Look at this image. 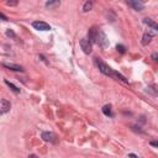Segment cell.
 <instances>
[{"label": "cell", "instance_id": "cell-16", "mask_svg": "<svg viewBox=\"0 0 158 158\" xmlns=\"http://www.w3.org/2000/svg\"><path fill=\"white\" fill-rule=\"evenodd\" d=\"M116 49H117L120 53H122V54L126 52V48H125V46H122V44H117V46H116Z\"/></svg>", "mask_w": 158, "mask_h": 158}, {"label": "cell", "instance_id": "cell-10", "mask_svg": "<svg viewBox=\"0 0 158 158\" xmlns=\"http://www.w3.org/2000/svg\"><path fill=\"white\" fill-rule=\"evenodd\" d=\"M2 65L5 68H9L11 70H15V72H23V68L21 65H17V64H7V63H2Z\"/></svg>", "mask_w": 158, "mask_h": 158}, {"label": "cell", "instance_id": "cell-11", "mask_svg": "<svg viewBox=\"0 0 158 158\" xmlns=\"http://www.w3.org/2000/svg\"><path fill=\"white\" fill-rule=\"evenodd\" d=\"M59 4H60V0H48V1L46 2V7H48V9H54V7L59 6Z\"/></svg>", "mask_w": 158, "mask_h": 158}, {"label": "cell", "instance_id": "cell-17", "mask_svg": "<svg viewBox=\"0 0 158 158\" xmlns=\"http://www.w3.org/2000/svg\"><path fill=\"white\" fill-rule=\"evenodd\" d=\"M17 2H19V0H7V5H10V6H15V5H17Z\"/></svg>", "mask_w": 158, "mask_h": 158}, {"label": "cell", "instance_id": "cell-22", "mask_svg": "<svg viewBox=\"0 0 158 158\" xmlns=\"http://www.w3.org/2000/svg\"><path fill=\"white\" fill-rule=\"evenodd\" d=\"M153 28H154V30H157V31H158V23H154V26H153Z\"/></svg>", "mask_w": 158, "mask_h": 158}, {"label": "cell", "instance_id": "cell-1", "mask_svg": "<svg viewBox=\"0 0 158 158\" xmlns=\"http://www.w3.org/2000/svg\"><path fill=\"white\" fill-rule=\"evenodd\" d=\"M96 64H98L99 70H100L102 74H105V75H107V77H111V78H114V79H117V80H121V81L127 83V79H126L122 74H120L118 72H115L112 68H110L106 63H104V62L101 60V58H96Z\"/></svg>", "mask_w": 158, "mask_h": 158}, {"label": "cell", "instance_id": "cell-9", "mask_svg": "<svg viewBox=\"0 0 158 158\" xmlns=\"http://www.w3.org/2000/svg\"><path fill=\"white\" fill-rule=\"evenodd\" d=\"M152 38H153V33L151 31H146L144 35H143V37H142V44H144V46L148 44Z\"/></svg>", "mask_w": 158, "mask_h": 158}, {"label": "cell", "instance_id": "cell-14", "mask_svg": "<svg viewBox=\"0 0 158 158\" xmlns=\"http://www.w3.org/2000/svg\"><path fill=\"white\" fill-rule=\"evenodd\" d=\"M102 112L106 115V116H112V112H111V106L110 105H105L104 107H102Z\"/></svg>", "mask_w": 158, "mask_h": 158}, {"label": "cell", "instance_id": "cell-4", "mask_svg": "<svg viewBox=\"0 0 158 158\" xmlns=\"http://www.w3.org/2000/svg\"><path fill=\"white\" fill-rule=\"evenodd\" d=\"M101 48H107L109 47V40L106 37V35L102 31H99V36H98V42H96Z\"/></svg>", "mask_w": 158, "mask_h": 158}, {"label": "cell", "instance_id": "cell-20", "mask_svg": "<svg viewBox=\"0 0 158 158\" xmlns=\"http://www.w3.org/2000/svg\"><path fill=\"white\" fill-rule=\"evenodd\" d=\"M151 146H153V147H157V148H158V141H151Z\"/></svg>", "mask_w": 158, "mask_h": 158}, {"label": "cell", "instance_id": "cell-2", "mask_svg": "<svg viewBox=\"0 0 158 158\" xmlns=\"http://www.w3.org/2000/svg\"><path fill=\"white\" fill-rule=\"evenodd\" d=\"M79 44H80V48L83 49V52L85 54H90L91 53V42L89 41V38H81L79 41Z\"/></svg>", "mask_w": 158, "mask_h": 158}, {"label": "cell", "instance_id": "cell-6", "mask_svg": "<svg viewBox=\"0 0 158 158\" xmlns=\"http://www.w3.org/2000/svg\"><path fill=\"white\" fill-rule=\"evenodd\" d=\"M42 138L46 142H52V143H56L57 142V136L53 132H43L42 133Z\"/></svg>", "mask_w": 158, "mask_h": 158}, {"label": "cell", "instance_id": "cell-18", "mask_svg": "<svg viewBox=\"0 0 158 158\" xmlns=\"http://www.w3.org/2000/svg\"><path fill=\"white\" fill-rule=\"evenodd\" d=\"M6 35H7L9 37H12V38H15V33H14L11 30H7V31H6Z\"/></svg>", "mask_w": 158, "mask_h": 158}, {"label": "cell", "instance_id": "cell-3", "mask_svg": "<svg viewBox=\"0 0 158 158\" xmlns=\"http://www.w3.org/2000/svg\"><path fill=\"white\" fill-rule=\"evenodd\" d=\"M99 28L98 27H95V26H93L91 28H89V31H88V38H89V41L91 42V43H96L98 42V36H99Z\"/></svg>", "mask_w": 158, "mask_h": 158}, {"label": "cell", "instance_id": "cell-12", "mask_svg": "<svg viewBox=\"0 0 158 158\" xmlns=\"http://www.w3.org/2000/svg\"><path fill=\"white\" fill-rule=\"evenodd\" d=\"M91 9H93V0L85 1L84 6H83V11H84V12H88V11H90Z\"/></svg>", "mask_w": 158, "mask_h": 158}, {"label": "cell", "instance_id": "cell-5", "mask_svg": "<svg viewBox=\"0 0 158 158\" xmlns=\"http://www.w3.org/2000/svg\"><path fill=\"white\" fill-rule=\"evenodd\" d=\"M32 26L36 30H38V31H49L51 30V26L48 23L43 22V21H33L32 22Z\"/></svg>", "mask_w": 158, "mask_h": 158}, {"label": "cell", "instance_id": "cell-8", "mask_svg": "<svg viewBox=\"0 0 158 158\" xmlns=\"http://www.w3.org/2000/svg\"><path fill=\"white\" fill-rule=\"evenodd\" d=\"M11 107V104L6 99H1V115L6 114Z\"/></svg>", "mask_w": 158, "mask_h": 158}, {"label": "cell", "instance_id": "cell-15", "mask_svg": "<svg viewBox=\"0 0 158 158\" xmlns=\"http://www.w3.org/2000/svg\"><path fill=\"white\" fill-rule=\"evenodd\" d=\"M143 22H144L146 25H148L149 27H152V28H153V26H154V22H153L151 19H144V20H143Z\"/></svg>", "mask_w": 158, "mask_h": 158}, {"label": "cell", "instance_id": "cell-23", "mask_svg": "<svg viewBox=\"0 0 158 158\" xmlns=\"http://www.w3.org/2000/svg\"><path fill=\"white\" fill-rule=\"evenodd\" d=\"M128 156H130V157H137V154H133V153H130Z\"/></svg>", "mask_w": 158, "mask_h": 158}, {"label": "cell", "instance_id": "cell-7", "mask_svg": "<svg viewBox=\"0 0 158 158\" xmlns=\"http://www.w3.org/2000/svg\"><path fill=\"white\" fill-rule=\"evenodd\" d=\"M130 5H131L135 10H137V11H141V10H143V7H144V4L141 2L139 0H131V1H130Z\"/></svg>", "mask_w": 158, "mask_h": 158}, {"label": "cell", "instance_id": "cell-21", "mask_svg": "<svg viewBox=\"0 0 158 158\" xmlns=\"http://www.w3.org/2000/svg\"><path fill=\"white\" fill-rule=\"evenodd\" d=\"M1 19H2V20H4V21H6V16H5V15H4V14H1Z\"/></svg>", "mask_w": 158, "mask_h": 158}, {"label": "cell", "instance_id": "cell-13", "mask_svg": "<svg viewBox=\"0 0 158 158\" xmlns=\"http://www.w3.org/2000/svg\"><path fill=\"white\" fill-rule=\"evenodd\" d=\"M5 84H6V85H7V86H9V88L12 90V91H15V93H20V89H19L16 85H14L12 83H10L9 80H5Z\"/></svg>", "mask_w": 158, "mask_h": 158}, {"label": "cell", "instance_id": "cell-19", "mask_svg": "<svg viewBox=\"0 0 158 158\" xmlns=\"http://www.w3.org/2000/svg\"><path fill=\"white\" fill-rule=\"evenodd\" d=\"M152 59H153L156 63H158V53H153V54H152Z\"/></svg>", "mask_w": 158, "mask_h": 158}]
</instances>
